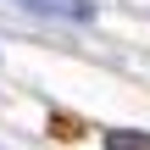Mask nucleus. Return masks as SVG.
Here are the masks:
<instances>
[{
  "mask_svg": "<svg viewBox=\"0 0 150 150\" xmlns=\"http://www.w3.org/2000/svg\"><path fill=\"white\" fill-rule=\"evenodd\" d=\"M39 17H56V22H95V0H17Z\"/></svg>",
  "mask_w": 150,
  "mask_h": 150,
  "instance_id": "f257e3e1",
  "label": "nucleus"
},
{
  "mask_svg": "<svg viewBox=\"0 0 150 150\" xmlns=\"http://www.w3.org/2000/svg\"><path fill=\"white\" fill-rule=\"evenodd\" d=\"M106 150H150V134L145 128H111L106 134Z\"/></svg>",
  "mask_w": 150,
  "mask_h": 150,
  "instance_id": "f03ea898",
  "label": "nucleus"
},
{
  "mask_svg": "<svg viewBox=\"0 0 150 150\" xmlns=\"http://www.w3.org/2000/svg\"><path fill=\"white\" fill-rule=\"evenodd\" d=\"M50 134H56V139H78V134H83V122H78V117H61V111H56V117H50Z\"/></svg>",
  "mask_w": 150,
  "mask_h": 150,
  "instance_id": "7ed1b4c3",
  "label": "nucleus"
}]
</instances>
